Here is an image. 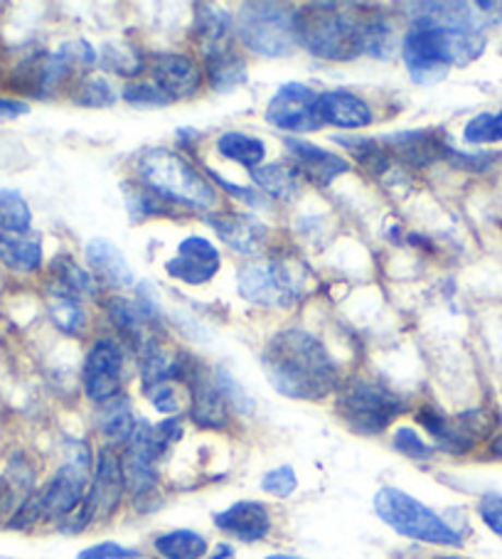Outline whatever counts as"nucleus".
<instances>
[{
	"instance_id": "obj_1",
	"label": "nucleus",
	"mask_w": 502,
	"mask_h": 559,
	"mask_svg": "<svg viewBox=\"0 0 502 559\" xmlns=\"http://www.w3.org/2000/svg\"><path fill=\"white\" fill-rule=\"evenodd\" d=\"M272 388L288 400L323 402L340 388V372L323 341L303 328H284L262 353Z\"/></svg>"
},
{
	"instance_id": "obj_2",
	"label": "nucleus",
	"mask_w": 502,
	"mask_h": 559,
	"mask_svg": "<svg viewBox=\"0 0 502 559\" xmlns=\"http://www.w3.org/2000/svg\"><path fill=\"white\" fill-rule=\"evenodd\" d=\"M94 468L92 449L86 443H74L64 464L47 478V484L35 490L8 518L11 530H33L43 523H57L74 515L82 508L86 488H89Z\"/></svg>"
},
{
	"instance_id": "obj_3",
	"label": "nucleus",
	"mask_w": 502,
	"mask_h": 559,
	"mask_svg": "<svg viewBox=\"0 0 502 559\" xmlns=\"http://www.w3.org/2000/svg\"><path fill=\"white\" fill-rule=\"evenodd\" d=\"M486 33H449L414 25L402 40V57L414 84L431 86L449 76L451 67H466L486 50Z\"/></svg>"
},
{
	"instance_id": "obj_4",
	"label": "nucleus",
	"mask_w": 502,
	"mask_h": 559,
	"mask_svg": "<svg viewBox=\"0 0 502 559\" xmlns=\"http://www.w3.org/2000/svg\"><path fill=\"white\" fill-rule=\"evenodd\" d=\"M141 186L168 205L195 212H212L217 205V188L178 151L148 148L136 158Z\"/></svg>"
},
{
	"instance_id": "obj_5",
	"label": "nucleus",
	"mask_w": 502,
	"mask_h": 559,
	"mask_svg": "<svg viewBox=\"0 0 502 559\" xmlns=\"http://www.w3.org/2000/svg\"><path fill=\"white\" fill-rule=\"evenodd\" d=\"M298 45L327 62H350L362 55V15L337 3H311L296 11Z\"/></svg>"
},
{
	"instance_id": "obj_6",
	"label": "nucleus",
	"mask_w": 502,
	"mask_h": 559,
	"mask_svg": "<svg viewBox=\"0 0 502 559\" xmlns=\"http://www.w3.org/2000/svg\"><path fill=\"white\" fill-rule=\"evenodd\" d=\"M372 510L392 533L411 539V543L446 549L463 547V535L446 518H441L437 510L397 486H382L376 490L372 498Z\"/></svg>"
},
{
	"instance_id": "obj_7",
	"label": "nucleus",
	"mask_w": 502,
	"mask_h": 559,
	"mask_svg": "<svg viewBox=\"0 0 502 559\" xmlns=\"http://www.w3.org/2000/svg\"><path fill=\"white\" fill-rule=\"evenodd\" d=\"M407 412L409 402L399 392L370 378L340 382L335 392V414L357 437H382Z\"/></svg>"
},
{
	"instance_id": "obj_8",
	"label": "nucleus",
	"mask_w": 502,
	"mask_h": 559,
	"mask_svg": "<svg viewBox=\"0 0 502 559\" xmlns=\"http://www.w3.org/2000/svg\"><path fill=\"white\" fill-rule=\"evenodd\" d=\"M125 496H129V488H125L121 451L113 447H101L96 451L89 488H86L82 508L62 520L57 530L64 535H80L89 527L109 525L123 508Z\"/></svg>"
},
{
	"instance_id": "obj_9",
	"label": "nucleus",
	"mask_w": 502,
	"mask_h": 559,
	"mask_svg": "<svg viewBox=\"0 0 502 559\" xmlns=\"http://www.w3.org/2000/svg\"><path fill=\"white\" fill-rule=\"evenodd\" d=\"M239 40L262 57H288L298 47L296 8L286 3H244L237 17Z\"/></svg>"
},
{
	"instance_id": "obj_10",
	"label": "nucleus",
	"mask_w": 502,
	"mask_h": 559,
	"mask_svg": "<svg viewBox=\"0 0 502 559\" xmlns=\"http://www.w3.org/2000/svg\"><path fill=\"white\" fill-rule=\"evenodd\" d=\"M237 288L239 296L254 306L288 308L301 301L306 294V278L301 266L291 259L276 257L241 266L237 274Z\"/></svg>"
},
{
	"instance_id": "obj_11",
	"label": "nucleus",
	"mask_w": 502,
	"mask_h": 559,
	"mask_svg": "<svg viewBox=\"0 0 502 559\" xmlns=\"http://www.w3.org/2000/svg\"><path fill=\"white\" fill-rule=\"evenodd\" d=\"M417 424L433 439L437 451L451 456H466L486 439L488 419L480 409L463 412L458 417H449L437 404H421L417 409Z\"/></svg>"
},
{
	"instance_id": "obj_12",
	"label": "nucleus",
	"mask_w": 502,
	"mask_h": 559,
	"mask_svg": "<svg viewBox=\"0 0 502 559\" xmlns=\"http://www.w3.org/2000/svg\"><path fill=\"white\" fill-rule=\"evenodd\" d=\"M125 384V350L119 341L99 338L86 353L82 370V388L94 407L123 394Z\"/></svg>"
},
{
	"instance_id": "obj_13",
	"label": "nucleus",
	"mask_w": 502,
	"mask_h": 559,
	"mask_svg": "<svg viewBox=\"0 0 502 559\" xmlns=\"http://www.w3.org/2000/svg\"><path fill=\"white\" fill-rule=\"evenodd\" d=\"M318 94L301 82H286L276 90L266 106V121L272 127L291 133L321 131L325 123L318 114Z\"/></svg>"
},
{
	"instance_id": "obj_14",
	"label": "nucleus",
	"mask_w": 502,
	"mask_h": 559,
	"mask_svg": "<svg viewBox=\"0 0 502 559\" xmlns=\"http://www.w3.org/2000/svg\"><path fill=\"white\" fill-rule=\"evenodd\" d=\"M146 72L151 74V82L170 102L190 99V96H195L202 90V82H205V67L186 52L151 55L146 62Z\"/></svg>"
},
{
	"instance_id": "obj_15",
	"label": "nucleus",
	"mask_w": 502,
	"mask_h": 559,
	"mask_svg": "<svg viewBox=\"0 0 502 559\" xmlns=\"http://www.w3.org/2000/svg\"><path fill=\"white\" fill-rule=\"evenodd\" d=\"M190 412L188 417L202 431H225L231 424V412L225 394L217 388L215 374L195 365L188 378Z\"/></svg>"
},
{
	"instance_id": "obj_16",
	"label": "nucleus",
	"mask_w": 502,
	"mask_h": 559,
	"mask_svg": "<svg viewBox=\"0 0 502 559\" xmlns=\"http://www.w3.org/2000/svg\"><path fill=\"white\" fill-rule=\"evenodd\" d=\"M212 523L227 537L237 539L241 545H256L272 535L274 515L262 500H237L212 518Z\"/></svg>"
},
{
	"instance_id": "obj_17",
	"label": "nucleus",
	"mask_w": 502,
	"mask_h": 559,
	"mask_svg": "<svg viewBox=\"0 0 502 559\" xmlns=\"http://www.w3.org/2000/svg\"><path fill=\"white\" fill-rule=\"evenodd\" d=\"M219 266V249L210 239L192 235L178 245V254L166 262V272L188 286H202L217 276Z\"/></svg>"
},
{
	"instance_id": "obj_18",
	"label": "nucleus",
	"mask_w": 502,
	"mask_h": 559,
	"mask_svg": "<svg viewBox=\"0 0 502 559\" xmlns=\"http://www.w3.org/2000/svg\"><path fill=\"white\" fill-rule=\"evenodd\" d=\"M205 219L222 242L237 254L254 257L268 245V227L251 212H210Z\"/></svg>"
},
{
	"instance_id": "obj_19",
	"label": "nucleus",
	"mask_w": 502,
	"mask_h": 559,
	"mask_svg": "<svg viewBox=\"0 0 502 559\" xmlns=\"http://www.w3.org/2000/svg\"><path fill=\"white\" fill-rule=\"evenodd\" d=\"M284 146L288 151V156L294 158L296 170H301L315 188L333 186L337 178L350 170V163L343 156H337L333 151H325L323 146H318V143L288 136L284 139Z\"/></svg>"
},
{
	"instance_id": "obj_20",
	"label": "nucleus",
	"mask_w": 502,
	"mask_h": 559,
	"mask_svg": "<svg viewBox=\"0 0 502 559\" xmlns=\"http://www.w3.org/2000/svg\"><path fill=\"white\" fill-rule=\"evenodd\" d=\"M384 146H387L390 156L394 153L404 166H414V168H427L437 160H446L449 153V143L443 139L441 131L433 129H407V131H397L392 136L380 139Z\"/></svg>"
},
{
	"instance_id": "obj_21",
	"label": "nucleus",
	"mask_w": 502,
	"mask_h": 559,
	"mask_svg": "<svg viewBox=\"0 0 502 559\" xmlns=\"http://www.w3.org/2000/svg\"><path fill=\"white\" fill-rule=\"evenodd\" d=\"M318 114L323 123H331L335 129H367L374 121L372 106L360 94L347 90H331L318 94Z\"/></svg>"
},
{
	"instance_id": "obj_22",
	"label": "nucleus",
	"mask_w": 502,
	"mask_h": 559,
	"mask_svg": "<svg viewBox=\"0 0 502 559\" xmlns=\"http://www.w3.org/2000/svg\"><path fill=\"white\" fill-rule=\"evenodd\" d=\"M106 313H109V321L119 328V333L125 335L136 350H143L146 345L156 341V331L163 328L143 311V306L136 298L111 296L109 301H106Z\"/></svg>"
},
{
	"instance_id": "obj_23",
	"label": "nucleus",
	"mask_w": 502,
	"mask_h": 559,
	"mask_svg": "<svg viewBox=\"0 0 502 559\" xmlns=\"http://www.w3.org/2000/svg\"><path fill=\"white\" fill-rule=\"evenodd\" d=\"M235 17L231 13L222 11L217 5L198 3L195 5V23H192V33L198 37V45L202 55L215 57L219 52L231 50L229 43L235 37Z\"/></svg>"
},
{
	"instance_id": "obj_24",
	"label": "nucleus",
	"mask_w": 502,
	"mask_h": 559,
	"mask_svg": "<svg viewBox=\"0 0 502 559\" xmlns=\"http://www.w3.org/2000/svg\"><path fill=\"white\" fill-rule=\"evenodd\" d=\"M94 421H96V431H99L104 439V447H113V449H123L141 424L136 412H133V402L129 394H121V397L96 407Z\"/></svg>"
},
{
	"instance_id": "obj_25",
	"label": "nucleus",
	"mask_w": 502,
	"mask_h": 559,
	"mask_svg": "<svg viewBox=\"0 0 502 559\" xmlns=\"http://www.w3.org/2000/svg\"><path fill=\"white\" fill-rule=\"evenodd\" d=\"M86 262L92 272L109 284L111 288H131L133 286V269L125 262L119 247L104 237H94L86 242Z\"/></svg>"
},
{
	"instance_id": "obj_26",
	"label": "nucleus",
	"mask_w": 502,
	"mask_h": 559,
	"mask_svg": "<svg viewBox=\"0 0 502 559\" xmlns=\"http://www.w3.org/2000/svg\"><path fill=\"white\" fill-rule=\"evenodd\" d=\"M0 262L11 272L31 274L43 266V242L31 233H8L0 229Z\"/></svg>"
},
{
	"instance_id": "obj_27",
	"label": "nucleus",
	"mask_w": 502,
	"mask_h": 559,
	"mask_svg": "<svg viewBox=\"0 0 502 559\" xmlns=\"http://www.w3.org/2000/svg\"><path fill=\"white\" fill-rule=\"evenodd\" d=\"M251 180L256 188L278 202H294L301 195V173L296 166H284V163H272V166H259L249 170Z\"/></svg>"
},
{
	"instance_id": "obj_28",
	"label": "nucleus",
	"mask_w": 502,
	"mask_h": 559,
	"mask_svg": "<svg viewBox=\"0 0 502 559\" xmlns=\"http://www.w3.org/2000/svg\"><path fill=\"white\" fill-rule=\"evenodd\" d=\"M153 552L160 559H205L210 555V539L190 527L168 530L153 537Z\"/></svg>"
},
{
	"instance_id": "obj_29",
	"label": "nucleus",
	"mask_w": 502,
	"mask_h": 559,
	"mask_svg": "<svg viewBox=\"0 0 502 559\" xmlns=\"http://www.w3.org/2000/svg\"><path fill=\"white\" fill-rule=\"evenodd\" d=\"M47 313H50L52 323L67 335H82L86 328V311L82 306V298L67 292L60 284H50L47 288Z\"/></svg>"
},
{
	"instance_id": "obj_30",
	"label": "nucleus",
	"mask_w": 502,
	"mask_h": 559,
	"mask_svg": "<svg viewBox=\"0 0 502 559\" xmlns=\"http://www.w3.org/2000/svg\"><path fill=\"white\" fill-rule=\"evenodd\" d=\"M399 47V37L394 25L384 13H364L362 15V55L374 60H392Z\"/></svg>"
},
{
	"instance_id": "obj_31",
	"label": "nucleus",
	"mask_w": 502,
	"mask_h": 559,
	"mask_svg": "<svg viewBox=\"0 0 502 559\" xmlns=\"http://www.w3.org/2000/svg\"><path fill=\"white\" fill-rule=\"evenodd\" d=\"M217 151L222 158L231 163H239L247 170H254L264 163L266 158V143L256 136H249V133L241 131H225L217 139Z\"/></svg>"
},
{
	"instance_id": "obj_32",
	"label": "nucleus",
	"mask_w": 502,
	"mask_h": 559,
	"mask_svg": "<svg viewBox=\"0 0 502 559\" xmlns=\"http://www.w3.org/2000/svg\"><path fill=\"white\" fill-rule=\"evenodd\" d=\"M205 74L212 90L219 94H229L247 82V62L244 57H239L231 50L219 52L205 60Z\"/></svg>"
},
{
	"instance_id": "obj_33",
	"label": "nucleus",
	"mask_w": 502,
	"mask_h": 559,
	"mask_svg": "<svg viewBox=\"0 0 502 559\" xmlns=\"http://www.w3.org/2000/svg\"><path fill=\"white\" fill-rule=\"evenodd\" d=\"M148 57L139 52V47L129 40H109L99 52L101 70L119 76H139L146 72Z\"/></svg>"
},
{
	"instance_id": "obj_34",
	"label": "nucleus",
	"mask_w": 502,
	"mask_h": 559,
	"mask_svg": "<svg viewBox=\"0 0 502 559\" xmlns=\"http://www.w3.org/2000/svg\"><path fill=\"white\" fill-rule=\"evenodd\" d=\"M335 143H340L345 151H350V156L360 163L367 173H372V176H384L392 166L390 151L380 139L335 136Z\"/></svg>"
},
{
	"instance_id": "obj_35",
	"label": "nucleus",
	"mask_w": 502,
	"mask_h": 559,
	"mask_svg": "<svg viewBox=\"0 0 502 559\" xmlns=\"http://www.w3.org/2000/svg\"><path fill=\"white\" fill-rule=\"evenodd\" d=\"M116 90L109 80L94 74H84L72 84V102L86 106V109H109L116 104Z\"/></svg>"
},
{
	"instance_id": "obj_36",
	"label": "nucleus",
	"mask_w": 502,
	"mask_h": 559,
	"mask_svg": "<svg viewBox=\"0 0 502 559\" xmlns=\"http://www.w3.org/2000/svg\"><path fill=\"white\" fill-rule=\"evenodd\" d=\"M52 282L64 286L67 292H72L74 296H80V298L96 296V282L92 278V274L67 254L57 257L52 262Z\"/></svg>"
},
{
	"instance_id": "obj_37",
	"label": "nucleus",
	"mask_w": 502,
	"mask_h": 559,
	"mask_svg": "<svg viewBox=\"0 0 502 559\" xmlns=\"http://www.w3.org/2000/svg\"><path fill=\"white\" fill-rule=\"evenodd\" d=\"M33 212L27 200L17 190H0V229L8 233H31Z\"/></svg>"
},
{
	"instance_id": "obj_38",
	"label": "nucleus",
	"mask_w": 502,
	"mask_h": 559,
	"mask_svg": "<svg viewBox=\"0 0 502 559\" xmlns=\"http://www.w3.org/2000/svg\"><path fill=\"white\" fill-rule=\"evenodd\" d=\"M125 188V207H129V215L133 222L148 219V217H160L168 215V202H163L158 195H153L151 190L143 186H123Z\"/></svg>"
},
{
	"instance_id": "obj_39",
	"label": "nucleus",
	"mask_w": 502,
	"mask_h": 559,
	"mask_svg": "<svg viewBox=\"0 0 502 559\" xmlns=\"http://www.w3.org/2000/svg\"><path fill=\"white\" fill-rule=\"evenodd\" d=\"M463 141L470 146H486V143H502V109L498 114L482 111L473 117L463 129Z\"/></svg>"
},
{
	"instance_id": "obj_40",
	"label": "nucleus",
	"mask_w": 502,
	"mask_h": 559,
	"mask_svg": "<svg viewBox=\"0 0 502 559\" xmlns=\"http://www.w3.org/2000/svg\"><path fill=\"white\" fill-rule=\"evenodd\" d=\"M392 447L397 454L409 461H431L437 456V447L429 443L427 439L414 427H397L392 433Z\"/></svg>"
},
{
	"instance_id": "obj_41",
	"label": "nucleus",
	"mask_w": 502,
	"mask_h": 559,
	"mask_svg": "<svg viewBox=\"0 0 502 559\" xmlns=\"http://www.w3.org/2000/svg\"><path fill=\"white\" fill-rule=\"evenodd\" d=\"M123 102L139 109H158V106H170L172 102L163 94L151 80H133L123 86Z\"/></svg>"
},
{
	"instance_id": "obj_42",
	"label": "nucleus",
	"mask_w": 502,
	"mask_h": 559,
	"mask_svg": "<svg viewBox=\"0 0 502 559\" xmlns=\"http://www.w3.org/2000/svg\"><path fill=\"white\" fill-rule=\"evenodd\" d=\"M262 490L266 496L278 498V500L291 498L298 490L296 468L291 464H284V466H276L272 471H266L264 478H262Z\"/></svg>"
},
{
	"instance_id": "obj_43",
	"label": "nucleus",
	"mask_w": 502,
	"mask_h": 559,
	"mask_svg": "<svg viewBox=\"0 0 502 559\" xmlns=\"http://www.w3.org/2000/svg\"><path fill=\"white\" fill-rule=\"evenodd\" d=\"M215 382H217V388L222 390V394H225V400H227L231 412L244 414V417L254 414V400L249 397L244 388H241V384L235 378H231V374L225 368L215 370Z\"/></svg>"
},
{
	"instance_id": "obj_44",
	"label": "nucleus",
	"mask_w": 502,
	"mask_h": 559,
	"mask_svg": "<svg viewBox=\"0 0 502 559\" xmlns=\"http://www.w3.org/2000/svg\"><path fill=\"white\" fill-rule=\"evenodd\" d=\"M478 518L492 535L502 539V493H482L478 500Z\"/></svg>"
},
{
	"instance_id": "obj_45",
	"label": "nucleus",
	"mask_w": 502,
	"mask_h": 559,
	"mask_svg": "<svg viewBox=\"0 0 502 559\" xmlns=\"http://www.w3.org/2000/svg\"><path fill=\"white\" fill-rule=\"evenodd\" d=\"M148 402L153 404V409L166 414V417H178L182 409V400L178 394V388L172 382L158 384V388H151L148 392Z\"/></svg>"
},
{
	"instance_id": "obj_46",
	"label": "nucleus",
	"mask_w": 502,
	"mask_h": 559,
	"mask_svg": "<svg viewBox=\"0 0 502 559\" xmlns=\"http://www.w3.org/2000/svg\"><path fill=\"white\" fill-rule=\"evenodd\" d=\"M141 552L136 547H125L121 543H113V539H104V543H96L84 547L76 559H139Z\"/></svg>"
},
{
	"instance_id": "obj_47",
	"label": "nucleus",
	"mask_w": 502,
	"mask_h": 559,
	"mask_svg": "<svg viewBox=\"0 0 502 559\" xmlns=\"http://www.w3.org/2000/svg\"><path fill=\"white\" fill-rule=\"evenodd\" d=\"M446 160L453 168L458 170H470V173H482L492 166L495 156L492 153H461L456 148H449Z\"/></svg>"
},
{
	"instance_id": "obj_48",
	"label": "nucleus",
	"mask_w": 502,
	"mask_h": 559,
	"mask_svg": "<svg viewBox=\"0 0 502 559\" xmlns=\"http://www.w3.org/2000/svg\"><path fill=\"white\" fill-rule=\"evenodd\" d=\"M210 178H215V182H217L219 188H225L231 198L241 200V202H244V205H249V207H266V205H268V200L264 198L262 190L237 186V182H229L227 178H222V176H217V173H212V170H210Z\"/></svg>"
},
{
	"instance_id": "obj_49",
	"label": "nucleus",
	"mask_w": 502,
	"mask_h": 559,
	"mask_svg": "<svg viewBox=\"0 0 502 559\" xmlns=\"http://www.w3.org/2000/svg\"><path fill=\"white\" fill-rule=\"evenodd\" d=\"M27 111H31V106H27L25 102L5 99V96H0V119H17V117H25Z\"/></svg>"
},
{
	"instance_id": "obj_50",
	"label": "nucleus",
	"mask_w": 502,
	"mask_h": 559,
	"mask_svg": "<svg viewBox=\"0 0 502 559\" xmlns=\"http://www.w3.org/2000/svg\"><path fill=\"white\" fill-rule=\"evenodd\" d=\"M205 559H235V547L229 543H219Z\"/></svg>"
},
{
	"instance_id": "obj_51",
	"label": "nucleus",
	"mask_w": 502,
	"mask_h": 559,
	"mask_svg": "<svg viewBox=\"0 0 502 559\" xmlns=\"http://www.w3.org/2000/svg\"><path fill=\"white\" fill-rule=\"evenodd\" d=\"M490 454L502 459V433H498V437L490 441Z\"/></svg>"
},
{
	"instance_id": "obj_52",
	"label": "nucleus",
	"mask_w": 502,
	"mask_h": 559,
	"mask_svg": "<svg viewBox=\"0 0 502 559\" xmlns=\"http://www.w3.org/2000/svg\"><path fill=\"white\" fill-rule=\"evenodd\" d=\"M264 559H311V557H301V555H286V552H274V555H266Z\"/></svg>"
},
{
	"instance_id": "obj_53",
	"label": "nucleus",
	"mask_w": 502,
	"mask_h": 559,
	"mask_svg": "<svg viewBox=\"0 0 502 559\" xmlns=\"http://www.w3.org/2000/svg\"><path fill=\"white\" fill-rule=\"evenodd\" d=\"M431 559H473L466 555H458V552H441V555H433Z\"/></svg>"
},
{
	"instance_id": "obj_54",
	"label": "nucleus",
	"mask_w": 502,
	"mask_h": 559,
	"mask_svg": "<svg viewBox=\"0 0 502 559\" xmlns=\"http://www.w3.org/2000/svg\"><path fill=\"white\" fill-rule=\"evenodd\" d=\"M0 500H3V478H0Z\"/></svg>"
},
{
	"instance_id": "obj_55",
	"label": "nucleus",
	"mask_w": 502,
	"mask_h": 559,
	"mask_svg": "<svg viewBox=\"0 0 502 559\" xmlns=\"http://www.w3.org/2000/svg\"><path fill=\"white\" fill-rule=\"evenodd\" d=\"M0 76H3V67H0Z\"/></svg>"
}]
</instances>
